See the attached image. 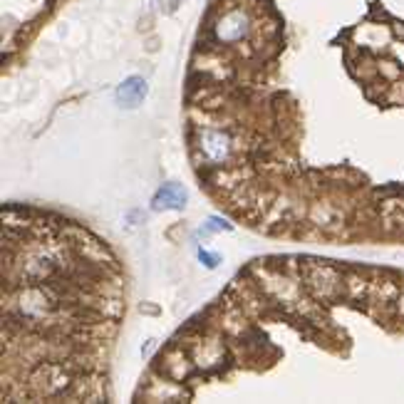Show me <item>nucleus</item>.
Masks as SVG:
<instances>
[{"label": "nucleus", "mask_w": 404, "mask_h": 404, "mask_svg": "<svg viewBox=\"0 0 404 404\" xmlns=\"http://www.w3.org/2000/svg\"><path fill=\"white\" fill-rule=\"evenodd\" d=\"M147 94H149V87H147V80L139 75H131L127 77L122 85L117 87L114 92V100L122 109H137L144 100H147Z\"/></svg>", "instance_id": "obj_1"}, {"label": "nucleus", "mask_w": 404, "mask_h": 404, "mask_svg": "<svg viewBox=\"0 0 404 404\" xmlns=\"http://www.w3.org/2000/svg\"><path fill=\"white\" fill-rule=\"evenodd\" d=\"M187 206V189L181 187V184H164L159 191L154 193V199H151V209L154 211H179Z\"/></svg>", "instance_id": "obj_2"}, {"label": "nucleus", "mask_w": 404, "mask_h": 404, "mask_svg": "<svg viewBox=\"0 0 404 404\" xmlns=\"http://www.w3.org/2000/svg\"><path fill=\"white\" fill-rule=\"evenodd\" d=\"M201 231H206V233H211V231H231V224L228 221H224V218L211 216L209 221H206V226Z\"/></svg>", "instance_id": "obj_3"}, {"label": "nucleus", "mask_w": 404, "mask_h": 404, "mask_svg": "<svg viewBox=\"0 0 404 404\" xmlns=\"http://www.w3.org/2000/svg\"><path fill=\"white\" fill-rule=\"evenodd\" d=\"M199 261L204 263L206 268H216L221 258H218L216 253H209V251H199Z\"/></svg>", "instance_id": "obj_4"}]
</instances>
